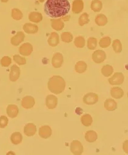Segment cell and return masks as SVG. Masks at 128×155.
Masks as SVG:
<instances>
[{"mask_svg":"<svg viewBox=\"0 0 128 155\" xmlns=\"http://www.w3.org/2000/svg\"><path fill=\"white\" fill-rule=\"evenodd\" d=\"M70 10V4L69 0H47L44 5L45 13L52 18L64 17Z\"/></svg>","mask_w":128,"mask_h":155,"instance_id":"cell-1","label":"cell"},{"mask_svg":"<svg viewBox=\"0 0 128 155\" xmlns=\"http://www.w3.org/2000/svg\"><path fill=\"white\" fill-rule=\"evenodd\" d=\"M66 86V82L64 78L60 76H53L49 79L47 87L52 93L60 94L64 91Z\"/></svg>","mask_w":128,"mask_h":155,"instance_id":"cell-2","label":"cell"},{"mask_svg":"<svg viewBox=\"0 0 128 155\" xmlns=\"http://www.w3.org/2000/svg\"><path fill=\"white\" fill-rule=\"evenodd\" d=\"M108 81L111 85H121L124 81V76L121 72H116Z\"/></svg>","mask_w":128,"mask_h":155,"instance_id":"cell-3","label":"cell"},{"mask_svg":"<svg viewBox=\"0 0 128 155\" xmlns=\"http://www.w3.org/2000/svg\"><path fill=\"white\" fill-rule=\"evenodd\" d=\"M106 58V54L104 51L98 50L95 51L92 54V59L96 64L103 63Z\"/></svg>","mask_w":128,"mask_h":155,"instance_id":"cell-4","label":"cell"},{"mask_svg":"<svg viewBox=\"0 0 128 155\" xmlns=\"http://www.w3.org/2000/svg\"><path fill=\"white\" fill-rule=\"evenodd\" d=\"M83 150V146L80 142L78 140H74L72 141L70 145V151L74 155H81Z\"/></svg>","mask_w":128,"mask_h":155,"instance_id":"cell-5","label":"cell"},{"mask_svg":"<svg viewBox=\"0 0 128 155\" xmlns=\"http://www.w3.org/2000/svg\"><path fill=\"white\" fill-rule=\"evenodd\" d=\"M98 100L99 97L98 94L93 92H90L85 94L83 97V102L86 105H94L98 102Z\"/></svg>","mask_w":128,"mask_h":155,"instance_id":"cell-6","label":"cell"},{"mask_svg":"<svg viewBox=\"0 0 128 155\" xmlns=\"http://www.w3.org/2000/svg\"><path fill=\"white\" fill-rule=\"evenodd\" d=\"M33 51V47L31 44L26 42L24 43L19 48L20 54L24 56H30Z\"/></svg>","mask_w":128,"mask_h":155,"instance_id":"cell-7","label":"cell"},{"mask_svg":"<svg viewBox=\"0 0 128 155\" xmlns=\"http://www.w3.org/2000/svg\"><path fill=\"white\" fill-rule=\"evenodd\" d=\"M64 62V58L62 54L60 52H56L54 54L51 63L55 68H60Z\"/></svg>","mask_w":128,"mask_h":155,"instance_id":"cell-8","label":"cell"},{"mask_svg":"<svg viewBox=\"0 0 128 155\" xmlns=\"http://www.w3.org/2000/svg\"><path fill=\"white\" fill-rule=\"evenodd\" d=\"M20 69L16 64H14L10 68V73L9 76L10 80L12 82H15L20 78Z\"/></svg>","mask_w":128,"mask_h":155,"instance_id":"cell-9","label":"cell"},{"mask_svg":"<svg viewBox=\"0 0 128 155\" xmlns=\"http://www.w3.org/2000/svg\"><path fill=\"white\" fill-rule=\"evenodd\" d=\"M25 37V35L23 32H17L16 34L11 38V44L13 46H17L24 41Z\"/></svg>","mask_w":128,"mask_h":155,"instance_id":"cell-10","label":"cell"},{"mask_svg":"<svg viewBox=\"0 0 128 155\" xmlns=\"http://www.w3.org/2000/svg\"><path fill=\"white\" fill-rule=\"evenodd\" d=\"M35 104V101L33 97L27 96L24 97L21 101V105L25 109H30L32 108Z\"/></svg>","mask_w":128,"mask_h":155,"instance_id":"cell-11","label":"cell"},{"mask_svg":"<svg viewBox=\"0 0 128 155\" xmlns=\"http://www.w3.org/2000/svg\"><path fill=\"white\" fill-rule=\"evenodd\" d=\"M84 7V3L83 0H74L72 4V11L74 14L81 13Z\"/></svg>","mask_w":128,"mask_h":155,"instance_id":"cell-12","label":"cell"},{"mask_svg":"<svg viewBox=\"0 0 128 155\" xmlns=\"http://www.w3.org/2000/svg\"><path fill=\"white\" fill-rule=\"evenodd\" d=\"M58 99L53 94H49L46 98V105L49 109H54L56 107Z\"/></svg>","mask_w":128,"mask_h":155,"instance_id":"cell-13","label":"cell"},{"mask_svg":"<svg viewBox=\"0 0 128 155\" xmlns=\"http://www.w3.org/2000/svg\"><path fill=\"white\" fill-rule=\"evenodd\" d=\"M52 134V130L49 126L44 125L41 126L39 128V135L41 138H49Z\"/></svg>","mask_w":128,"mask_h":155,"instance_id":"cell-14","label":"cell"},{"mask_svg":"<svg viewBox=\"0 0 128 155\" xmlns=\"http://www.w3.org/2000/svg\"><path fill=\"white\" fill-rule=\"evenodd\" d=\"M51 26L54 30H62L64 27V23L61 18H52L51 19Z\"/></svg>","mask_w":128,"mask_h":155,"instance_id":"cell-15","label":"cell"},{"mask_svg":"<svg viewBox=\"0 0 128 155\" xmlns=\"http://www.w3.org/2000/svg\"><path fill=\"white\" fill-rule=\"evenodd\" d=\"M36 126L34 124H27L24 127V134L28 137L33 136L36 133Z\"/></svg>","mask_w":128,"mask_h":155,"instance_id":"cell-16","label":"cell"},{"mask_svg":"<svg viewBox=\"0 0 128 155\" xmlns=\"http://www.w3.org/2000/svg\"><path fill=\"white\" fill-rule=\"evenodd\" d=\"M60 43V36L56 32H51L49 38L48 44L52 47H56Z\"/></svg>","mask_w":128,"mask_h":155,"instance_id":"cell-17","label":"cell"},{"mask_svg":"<svg viewBox=\"0 0 128 155\" xmlns=\"http://www.w3.org/2000/svg\"><path fill=\"white\" fill-rule=\"evenodd\" d=\"M23 30L27 34H36L38 32L39 28L35 24L26 23L24 24L23 26Z\"/></svg>","mask_w":128,"mask_h":155,"instance_id":"cell-18","label":"cell"},{"mask_svg":"<svg viewBox=\"0 0 128 155\" xmlns=\"http://www.w3.org/2000/svg\"><path fill=\"white\" fill-rule=\"evenodd\" d=\"M104 107L109 111H113L118 107V104L114 100L108 98L105 101Z\"/></svg>","mask_w":128,"mask_h":155,"instance_id":"cell-19","label":"cell"},{"mask_svg":"<svg viewBox=\"0 0 128 155\" xmlns=\"http://www.w3.org/2000/svg\"><path fill=\"white\" fill-rule=\"evenodd\" d=\"M110 94L111 96L115 99H120L123 97L124 92L121 88L119 87H114L111 88Z\"/></svg>","mask_w":128,"mask_h":155,"instance_id":"cell-20","label":"cell"},{"mask_svg":"<svg viewBox=\"0 0 128 155\" xmlns=\"http://www.w3.org/2000/svg\"><path fill=\"white\" fill-rule=\"evenodd\" d=\"M7 114L11 118H15L19 114V108L16 105H9L7 106Z\"/></svg>","mask_w":128,"mask_h":155,"instance_id":"cell-21","label":"cell"},{"mask_svg":"<svg viewBox=\"0 0 128 155\" xmlns=\"http://www.w3.org/2000/svg\"><path fill=\"white\" fill-rule=\"evenodd\" d=\"M95 22L99 26H104L108 23V18L104 14H98L95 18Z\"/></svg>","mask_w":128,"mask_h":155,"instance_id":"cell-22","label":"cell"},{"mask_svg":"<svg viewBox=\"0 0 128 155\" xmlns=\"http://www.w3.org/2000/svg\"><path fill=\"white\" fill-rule=\"evenodd\" d=\"M42 14L38 12H32L29 15V20L34 23H39L42 20Z\"/></svg>","mask_w":128,"mask_h":155,"instance_id":"cell-23","label":"cell"},{"mask_svg":"<svg viewBox=\"0 0 128 155\" xmlns=\"http://www.w3.org/2000/svg\"><path fill=\"white\" fill-rule=\"evenodd\" d=\"M85 138L86 141L89 143H93L96 141L98 139V134L93 130H89L86 132Z\"/></svg>","mask_w":128,"mask_h":155,"instance_id":"cell-24","label":"cell"},{"mask_svg":"<svg viewBox=\"0 0 128 155\" xmlns=\"http://www.w3.org/2000/svg\"><path fill=\"white\" fill-rule=\"evenodd\" d=\"M22 135L19 132H15L11 136V141L14 145H18L22 141Z\"/></svg>","mask_w":128,"mask_h":155,"instance_id":"cell-25","label":"cell"},{"mask_svg":"<svg viewBox=\"0 0 128 155\" xmlns=\"http://www.w3.org/2000/svg\"><path fill=\"white\" fill-rule=\"evenodd\" d=\"M88 68L87 64L84 61H78V62L75 64V71L79 74L84 73L86 71V69Z\"/></svg>","mask_w":128,"mask_h":155,"instance_id":"cell-26","label":"cell"},{"mask_svg":"<svg viewBox=\"0 0 128 155\" xmlns=\"http://www.w3.org/2000/svg\"><path fill=\"white\" fill-rule=\"evenodd\" d=\"M90 7L91 10L95 12H99L103 8V3L100 0H93Z\"/></svg>","mask_w":128,"mask_h":155,"instance_id":"cell-27","label":"cell"},{"mask_svg":"<svg viewBox=\"0 0 128 155\" xmlns=\"http://www.w3.org/2000/svg\"><path fill=\"white\" fill-rule=\"evenodd\" d=\"M114 72V68L113 66L109 64L103 66L101 68V74L105 77H109L113 74Z\"/></svg>","mask_w":128,"mask_h":155,"instance_id":"cell-28","label":"cell"},{"mask_svg":"<svg viewBox=\"0 0 128 155\" xmlns=\"http://www.w3.org/2000/svg\"><path fill=\"white\" fill-rule=\"evenodd\" d=\"M11 16L16 21H20L23 18V14L19 8H12L11 10Z\"/></svg>","mask_w":128,"mask_h":155,"instance_id":"cell-29","label":"cell"},{"mask_svg":"<svg viewBox=\"0 0 128 155\" xmlns=\"http://www.w3.org/2000/svg\"><path fill=\"white\" fill-rule=\"evenodd\" d=\"M98 45V40L97 39L94 37H89L87 41V47L90 50H95Z\"/></svg>","mask_w":128,"mask_h":155,"instance_id":"cell-30","label":"cell"},{"mask_svg":"<svg viewBox=\"0 0 128 155\" xmlns=\"http://www.w3.org/2000/svg\"><path fill=\"white\" fill-rule=\"evenodd\" d=\"M81 122L82 124L86 127H89L91 126L93 123V118L91 115L89 114L83 115V116H81Z\"/></svg>","mask_w":128,"mask_h":155,"instance_id":"cell-31","label":"cell"},{"mask_svg":"<svg viewBox=\"0 0 128 155\" xmlns=\"http://www.w3.org/2000/svg\"><path fill=\"white\" fill-rule=\"evenodd\" d=\"M90 22L89 15L86 12H84L81 14L79 18V24L80 26H83L85 25L88 24Z\"/></svg>","mask_w":128,"mask_h":155,"instance_id":"cell-32","label":"cell"},{"mask_svg":"<svg viewBox=\"0 0 128 155\" xmlns=\"http://www.w3.org/2000/svg\"><path fill=\"white\" fill-rule=\"evenodd\" d=\"M111 38L109 36H105V37L101 38L99 41V46L100 47L103 48H105L109 47L111 44Z\"/></svg>","mask_w":128,"mask_h":155,"instance_id":"cell-33","label":"cell"},{"mask_svg":"<svg viewBox=\"0 0 128 155\" xmlns=\"http://www.w3.org/2000/svg\"><path fill=\"white\" fill-rule=\"evenodd\" d=\"M61 39L64 42L70 43L73 40V36L69 32H64L61 35Z\"/></svg>","mask_w":128,"mask_h":155,"instance_id":"cell-34","label":"cell"},{"mask_svg":"<svg viewBox=\"0 0 128 155\" xmlns=\"http://www.w3.org/2000/svg\"><path fill=\"white\" fill-rule=\"evenodd\" d=\"M74 45L78 48H83L85 46V40L84 37L81 36H77L75 38Z\"/></svg>","mask_w":128,"mask_h":155,"instance_id":"cell-35","label":"cell"},{"mask_svg":"<svg viewBox=\"0 0 128 155\" xmlns=\"http://www.w3.org/2000/svg\"><path fill=\"white\" fill-rule=\"evenodd\" d=\"M112 46L113 50L114 51L115 53H120L122 51V44H121L120 41L118 39H116L113 41Z\"/></svg>","mask_w":128,"mask_h":155,"instance_id":"cell-36","label":"cell"},{"mask_svg":"<svg viewBox=\"0 0 128 155\" xmlns=\"http://www.w3.org/2000/svg\"><path fill=\"white\" fill-rule=\"evenodd\" d=\"M14 61L19 65H24L26 64V60L24 57L19 54H15L14 56Z\"/></svg>","mask_w":128,"mask_h":155,"instance_id":"cell-37","label":"cell"},{"mask_svg":"<svg viewBox=\"0 0 128 155\" xmlns=\"http://www.w3.org/2000/svg\"><path fill=\"white\" fill-rule=\"evenodd\" d=\"M11 58L8 56H4L1 60V64L3 67H8L11 64Z\"/></svg>","mask_w":128,"mask_h":155,"instance_id":"cell-38","label":"cell"},{"mask_svg":"<svg viewBox=\"0 0 128 155\" xmlns=\"http://www.w3.org/2000/svg\"><path fill=\"white\" fill-rule=\"evenodd\" d=\"M8 123V120L6 116H1L0 117V128H5Z\"/></svg>","mask_w":128,"mask_h":155,"instance_id":"cell-39","label":"cell"},{"mask_svg":"<svg viewBox=\"0 0 128 155\" xmlns=\"http://www.w3.org/2000/svg\"><path fill=\"white\" fill-rule=\"evenodd\" d=\"M123 151H124L125 153L128 154V140H126L123 143Z\"/></svg>","mask_w":128,"mask_h":155,"instance_id":"cell-40","label":"cell"},{"mask_svg":"<svg viewBox=\"0 0 128 155\" xmlns=\"http://www.w3.org/2000/svg\"><path fill=\"white\" fill-rule=\"evenodd\" d=\"M69 18V16H67V17H66L65 18L63 17V18H62V20L64 21H69V18Z\"/></svg>","mask_w":128,"mask_h":155,"instance_id":"cell-41","label":"cell"},{"mask_svg":"<svg viewBox=\"0 0 128 155\" xmlns=\"http://www.w3.org/2000/svg\"><path fill=\"white\" fill-rule=\"evenodd\" d=\"M35 1H38L40 3H43L44 1H45V0H35Z\"/></svg>","mask_w":128,"mask_h":155,"instance_id":"cell-42","label":"cell"},{"mask_svg":"<svg viewBox=\"0 0 128 155\" xmlns=\"http://www.w3.org/2000/svg\"><path fill=\"white\" fill-rule=\"evenodd\" d=\"M2 2H3V3H6L8 1V0H0Z\"/></svg>","mask_w":128,"mask_h":155,"instance_id":"cell-43","label":"cell"},{"mask_svg":"<svg viewBox=\"0 0 128 155\" xmlns=\"http://www.w3.org/2000/svg\"><path fill=\"white\" fill-rule=\"evenodd\" d=\"M127 96H128V94H127Z\"/></svg>","mask_w":128,"mask_h":155,"instance_id":"cell-44","label":"cell"}]
</instances>
